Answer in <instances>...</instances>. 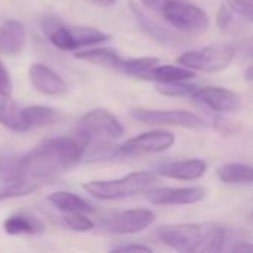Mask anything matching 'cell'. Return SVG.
<instances>
[{
    "instance_id": "f546056e",
    "label": "cell",
    "mask_w": 253,
    "mask_h": 253,
    "mask_svg": "<svg viewBox=\"0 0 253 253\" xmlns=\"http://www.w3.org/2000/svg\"><path fill=\"white\" fill-rule=\"evenodd\" d=\"M228 6L248 22L252 21V0H228Z\"/></svg>"
},
{
    "instance_id": "4316f807",
    "label": "cell",
    "mask_w": 253,
    "mask_h": 253,
    "mask_svg": "<svg viewBox=\"0 0 253 253\" xmlns=\"http://www.w3.org/2000/svg\"><path fill=\"white\" fill-rule=\"evenodd\" d=\"M199 86L187 83V80L169 82V83H157V92L166 96H191Z\"/></svg>"
},
{
    "instance_id": "52a82bcc",
    "label": "cell",
    "mask_w": 253,
    "mask_h": 253,
    "mask_svg": "<svg viewBox=\"0 0 253 253\" xmlns=\"http://www.w3.org/2000/svg\"><path fill=\"white\" fill-rule=\"evenodd\" d=\"M175 144V135L168 130H153L141 133L135 138L127 139L125 144L114 148V156L132 157L141 154L162 153L169 150Z\"/></svg>"
},
{
    "instance_id": "7402d4cb",
    "label": "cell",
    "mask_w": 253,
    "mask_h": 253,
    "mask_svg": "<svg viewBox=\"0 0 253 253\" xmlns=\"http://www.w3.org/2000/svg\"><path fill=\"white\" fill-rule=\"evenodd\" d=\"M74 56L82 61H87L92 64H99V65H108V67H116V64L120 61V55L117 50L110 49V47H99V49H89V50H82V52H74Z\"/></svg>"
},
{
    "instance_id": "8992f818",
    "label": "cell",
    "mask_w": 253,
    "mask_h": 253,
    "mask_svg": "<svg viewBox=\"0 0 253 253\" xmlns=\"http://www.w3.org/2000/svg\"><path fill=\"white\" fill-rule=\"evenodd\" d=\"M132 119L139 123L150 126H178L187 129H205L206 122L185 110H150V108H136L132 111Z\"/></svg>"
},
{
    "instance_id": "d4e9b609",
    "label": "cell",
    "mask_w": 253,
    "mask_h": 253,
    "mask_svg": "<svg viewBox=\"0 0 253 253\" xmlns=\"http://www.w3.org/2000/svg\"><path fill=\"white\" fill-rule=\"evenodd\" d=\"M9 96L10 95L0 92V125L10 130L21 132L19 108L13 104V101Z\"/></svg>"
},
{
    "instance_id": "9c48e42d",
    "label": "cell",
    "mask_w": 253,
    "mask_h": 253,
    "mask_svg": "<svg viewBox=\"0 0 253 253\" xmlns=\"http://www.w3.org/2000/svg\"><path fill=\"white\" fill-rule=\"evenodd\" d=\"M154 219V213L148 209H130L111 213L102 219L101 227L114 234H135L148 228Z\"/></svg>"
},
{
    "instance_id": "2e32d148",
    "label": "cell",
    "mask_w": 253,
    "mask_h": 253,
    "mask_svg": "<svg viewBox=\"0 0 253 253\" xmlns=\"http://www.w3.org/2000/svg\"><path fill=\"white\" fill-rule=\"evenodd\" d=\"M194 70H190L184 65H160L156 64L150 70H147L141 79L153 80L157 83H169V82H179V80H190L193 79Z\"/></svg>"
},
{
    "instance_id": "f1b7e54d",
    "label": "cell",
    "mask_w": 253,
    "mask_h": 253,
    "mask_svg": "<svg viewBox=\"0 0 253 253\" xmlns=\"http://www.w3.org/2000/svg\"><path fill=\"white\" fill-rule=\"evenodd\" d=\"M237 18H240V16L228 6V3H224L218 10L216 21H218V25L224 31H231L233 28L237 27ZM240 19H243V18H240Z\"/></svg>"
},
{
    "instance_id": "4dcf8cb0",
    "label": "cell",
    "mask_w": 253,
    "mask_h": 253,
    "mask_svg": "<svg viewBox=\"0 0 253 253\" xmlns=\"http://www.w3.org/2000/svg\"><path fill=\"white\" fill-rule=\"evenodd\" d=\"M0 92L10 95L12 93V80L9 76V71L6 70L4 64L0 59Z\"/></svg>"
},
{
    "instance_id": "d6a6232c",
    "label": "cell",
    "mask_w": 253,
    "mask_h": 253,
    "mask_svg": "<svg viewBox=\"0 0 253 253\" xmlns=\"http://www.w3.org/2000/svg\"><path fill=\"white\" fill-rule=\"evenodd\" d=\"M251 249H252V245L251 243H248V242H239L236 246L231 248V252H251Z\"/></svg>"
},
{
    "instance_id": "8fae6325",
    "label": "cell",
    "mask_w": 253,
    "mask_h": 253,
    "mask_svg": "<svg viewBox=\"0 0 253 253\" xmlns=\"http://www.w3.org/2000/svg\"><path fill=\"white\" fill-rule=\"evenodd\" d=\"M191 96L197 102L218 113H236L242 107L240 96L236 92L224 87H197Z\"/></svg>"
},
{
    "instance_id": "277c9868",
    "label": "cell",
    "mask_w": 253,
    "mask_h": 253,
    "mask_svg": "<svg viewBox=\"0 0 253 253\" xmlns=\"http://www.w3.org/2000/svg\"><path fill=\"white\" fill-rule=\"evenodd\" d=\"M157 181V175L150 170L129 173L111 181H90L83 185V190L99 200H117L147 191Z\"/></svg>"
},
{
    "instance_id": "484cf974",
    "label": "cell",
    "mask_w": 253,
    "mask_h": 253,
    "mask_svg": "<svg viewBox=\"0 0 253 253\" xmlns=\"http://www.w3.org/2000/svg\"><path fill=\"white\" fill-rule=\"evenodd\" d=\"M22 156L9 150L0 151V181L9 182L19 178Z\"/></svg>"
},
{
    "instance_id": "cb8c5ba5",
    "label": "cell",
    "mask_w": 253,
    "mask_h": 253,
    "mask_svg": "<svg viewBox=\"0 0 253 253\" xmlns=\"http://www.w3.org/2000/svg\"><path fill=\"white\" fill-rule=\"evenodd\" d=\"M160 59L159 58H151V56H147V58H120V61L116 64V70L123 73V74H127V76H135V77H142V74L150 70L153 65L159 64Z\"/></svg>"
},
{
    "instance_id": "30bf717a",
    "label": "cell",
    "mask_w": 253,
    "mask_h": 253,
    "mask_svg": "<svg viewBox=\"0 0 253 253\" xmlns=\"http://www.w3.org/2000/svg\"><path fill=\"white\" fill-rule=\"evenodd\" d=\"M208 191L203 187H182V188H157L147 190L148 202L159 206H182L194 205L206 197Z\"/></svg>"
},
{
    "instance_id": "ffe728a7",
    "label": "cell",
    "mask_w": 253,
    "mask_h": 253,
    "mask_svg": "<svg viewBox=\"0 0 253 253\" xmlns=\"http://www.w3.org/2000/svg\"><path fill=\"white\" fill-rule=\"evenodd\" d=\"M70 36H71V43H73L74 50L83 46H92V44L108 40V36L105 33L93 27H83V25L70 27Z\"/></svg>"
},
{
    "instance_id": "d6986e66",
    "label": "cell",
    "mask_w": 253,
    "mask_h": 253,
    "mask_svg": "<svg viewBox=\"0 0 253 253\" xmlns=\"http://www.w3.org/2000/svg\"><path fill=\"white\" fill-rule=\"evenodd\" d=\"M130 7H132V12H133L135 18L138 19L139 25H141L153 39H156L157 42L165 43V44H178V43H179V37H178V36H175L173 33L168 31L166 28L157 25L153 19H150L147 15H144V12H142L138 6L130 4Z\"/></svg>"
},
{
    "instance_id": "9a60e30c",
    "label": "cell",
    "mask_w": 253,
    "mask_h": 253,
    "mask_svg": "<svg viewBox=\"0 0 253 253\" xmlns=\"http://www.w3.org/2000/svg\"><path fill=\"white\" fill-rule=\"evenodd\" d=\"M21 117V132L44 127L56 123L59 120V111L44 105H31L27 108H19Z\"/></svg>"
},
{
    "instance_id": "4fadbf2b",
    "label": "cell",
    "mask_w": 253,
    "mask_h": 253,
    "mask_svg": "<svg viewBox=\"0 0 253 253\" xmlns=\"http://www.w3.org/2000/svg\"><path fill=\"white\" fill-rule=\"evenodd\" d=\"M206 162L202 159H190L163 165L157 169V175L179 181H196L200 179L206 172Z\"/></svg>"
},
{
    "instance_id": "7a4b0ae2",
    "label": "cell",
    "mask_w": 253,
    "mask_h": 253,
    "mask_svg": "<svg viewBox=\"0 0 253 253\" xmlns=\"http://www.w3.org/2000/svg\"><path fill=\"white\" fill-rule=\"evenodd\" d=\"M157 239L179 252H221L227 242V231L216 224H172L160 227Z\"/></svg>"
},
{
    "instance_id": "1f68e13d",
    "label": "cell",
    "mask_w": 253,
    "mask_h": 253,
    "mask_svg": "<svg viewBox=\"0 0 253 253\" xmlns=\"http://www.w3.org/2000/svg\"><path fill=\"white\" fill-rule=\"evenodd\" d=\"M113 251H116V252H153V249L147 245H133V243L119 246Z\"/></svg>"
},
{
    "instance_id": "603a6c76",
    "label": "cell",
    "mask_w": 253,
    "mask_h": 253,
    "mask_svg": "<svg viewBox=\"0 0 253 253\" xmlns=\"http://www.w3.org/2000/svg\"><path fill=\"white\" fill-rule=\"evenodd\" d=\"M6 185L0 188V202L3 200H10L16 197H24L28 196L40 188V184L25 179V178H16L13 181L4 182Z\"/></svg>"
},
{
    "instance_id": "6da1fadb",
    "label": "cell",
    "mask_w": 253,
    "mask_h": 253,
    "mask_svg": "<svg viewBox=\"0 0 253 253\" xmlns=\"http://www.w3.org/2000/svg\"><path fill=\"white\" fill-rule=\"evenodd\" d=\"M89 145V136L79 130L73 135L44 139L28 154L22 156L19 178L37 184L50 182L79 163Z\"/></svg>"
},
{
    "instance_id": "e0dca14e",
    "label": "cell",
    "mask_w": 253,
    "mask_h": 253,
    "mask_svg": "<svg viewBox=\"0 0 253 253\" xmlns=\"http://www.w3.org/2000/svg\"><path fill=\"white\" fill-rule=\"evenodd\" d=\"M47 202L56 208L58 211L64 213H71V212H82V213H92L95 212V208L80 196H76L70 191H56L52 193L47 197Z\"/></svg>"
},
{
    "instance_id": "83f0119b",
    "label": "cell",
    "mask_w": 253,
    "mask_h": 253,
    "mask_svg": "<svg viewBox=\"0 0 253 253\" xmlns=\"http://www.w3.org/2000/svg\"><path fill=\"white\" fill-rule=\"evenodd\" d=\"M64 224L73 230V231H90L95 224L90 218H87L84 213L82 212H71V213H65L64 218H62Z\"/></svg>"
},
{
    "instance_id": "3957f363",
    "label": "cell",
    "mask_w": 253,
    "mask_h": 253,
    "mask_svg": "<svg viewBox=\"0 0 253 253\" xmlns=\"http://www.w3.org/2000/svg\"><path fill=\"white\" fill-rule=\"evenodd\" d=\"M145 7L163 16V19L173 28L199 34L209 27L208 13L197 4L188 0H139Z\"/></svg>"
},
{
    "instance_id": "e575fe53",
    "label": "cell",
    "mask_w": 253,
    "mask_h": 253,
    "mask_svg": "<svg viewBox=\"0 0 253 253\" xmlns=\"http://www.w3.org/2000/svg\"><path fill=\"white\" fill-rule=\"evenodd\" d=\"M246 79H248V82H251V80H252V67H249V68H248V73H246Z\"/></svg>"
},
{
    "instance_id": "836d02e7",
    "label": "cell",
    "mask_w": 253,
    "mask_h": 253,
    "mask_svg": "<svg viewBox=\"0 0 253 253\" xmlns=\"http://www.w3.org/2000/svg\"><path fill=\"white\" fill-rule=\"evenodd\" d=\"M87 1L98 4V6H113V4H116L117 0H87Z\"/></svg>"
},
{
    "instance_id": "ba28073f",
    "label": "cell",
    "mask_w": 253,
    "mask_h": 253,
    "mask_svg": "<svg viewBox=\"0 0 253 253\" xmlns=\"http://www.w3.org/2000/svg\"><path fill=\"white\" fill-rule=\"evenodd\" d=\"M76 130L84 133L92 141L93 138L117 139L125 133L117 117L105 108H95L86 113L77 123Z\"/></svg>"
},
{
    "instance_id": "5b68a950",
    "label": "cell",
    "mask_w": 253,
    "mask_h": 253,
    "mask_svg": "<svg viewBox=\"0 0 253 253\" xmlns=\"http://www.w3.org/2000/svg\"><path fill=\"white\" fill-rule=\"evenodd\" d=\"M236 46L230 43H215L200 49L188 50L178 56V64L190 70L203 73H218L228 68L236 56Z\"/></svg>"
},
{
    "instance_id": "7c38bea8",
    "label": "cell",
    "mask_w": 253,
    "mask_h": 253,
    "mask_svg": "<svg viewBox=\"0 0 253 253\" xmlns=\"http://www.w3.org/2000/svg\"><path fill=\"white\" fill-rule=\"evenodd\" d=\"M28 74H30L31 84L36 87L37 92L43 95L58 96L67 90V86L64 80L59 77V74L43 64H33L30 67Z\"/></svg>"
},
{
    "instance_id": "ac0fdd59",
    "label": "cell",
    "mask_w": 253,
    "mask_h": 253,
    "mask_svg": "<svg viewBox=\"0 0 253 253\" xmlns=\"http://www.w3.org/2000/svg\"><path fill=\"white\" fill-rule=\"evenodd\" d=\"M3 228L7 234L10 236H21V234H40L44 231V224L33 216V215H27V213H16L9 216L4 224Z\"/></svg>"
},
{
    "instance_id": "44dd1931",
    "label": "cell",
    "mask_w": 253,
    "mask_h": 253,
    "mask_svg": "<svg viewBox=\"0 0 253 253\" xmlns=\"http://www.w3.org/2000/svg\"><path fill=\"white\" fill-rule=\"evenodd\" d=\"M218 176L225 184H251L252 168L245 163H225L218 169Z\"/></svg>"
},
{
    "instance_id": "5bb4252c",
    "label": "cell",
    "mask_w": 253,
    "mask_h": 253,
    "mask_svg": "<svg viewBox=\"0 0 253 253\" xmlns=\"http://www.w3.org/2000/svg\"><path fill=\"white\" fill-rule=\"evenodd\" d=\"M25 27L21 21L7 19L0 25V52L4 55H16L25 46Z\"/></svg>"
}]
</instances>
